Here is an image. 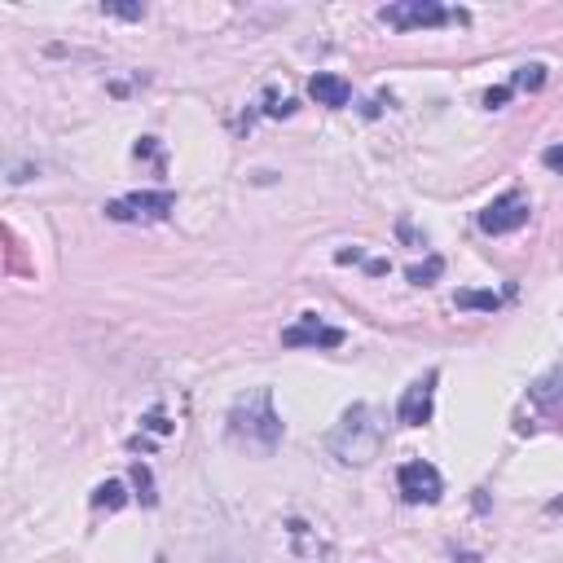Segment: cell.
I'll return each instance as SVG.
<instances>
[{
  "label": "cell",
  "instance_id": "6da1fadb",
  "mask_svg": "<svg viewBox=\"0 0 563 563\" xmlns=\"http://www.w3.org/2000/svg\"><path fill=\"white\" fill-rule=\"evenodd\" d=\"M326 449H330L343 466L374 463L379 449H383V414H379L374 405H352V410H343V418L335 422Z\"/></svg>",
  "mask_w": 563,
  "mask_h": 563
},
{
  "label": "cell",
  "instance_id": "7a4b0ae2",
  "mask_svg": "<svg viewBox=\"0 0 563 563\" xmlns=\"http://www.w3.org/2000/svg\"><path fill=\"white\" fill-rule=\"evenodd\" d=\"M229 432L246 444H260V449H273L282 441V418L273 414V396L269 388H255L251 396H243L229 414Z\"/></svg>",
  "mask_w": 563,
  "mask_h": 563
},
{
  "label": "cell",
  "instance_id": "3957f363",
  "mask_svg": "<svg viewBox=\"0 0 563 563\" xmlns=\"http://www.w3.org/2000/svg\"><path fill=\"white\" fill-rule=\"evenodd\" d=\"M172 207H176V194L159 190V194H128L106 203V216L110 221H163Z\"/></svg>",
  "mask_w": 563,
  "mask_h": 563
},
{
  "label": "cell",
  "instance_id": "277c9868",
  "mask_svg": "<svg viewBox=\"0 0 563 563\" xmlns=\"http://www.w3.org/2000/svg\"><path fill=\"white\" fill-rule=\"evenodd\" d=\"M396 485H401V497L405 502H441V493H444V480H441V471L432 463H405L401 466V475H396Z\"/></svg>",
  "mask_w": 563,
  "mask_h": 563
},
{
  "label": "cell",
  "instance_id": "5b68a950",
  "mask_svg": "<svg viewBox=\"0 0 563 563\" xmlns=\"http://www.w3.org/2000/svg\"><path fill=\"white\" fill-rule=\"evenodd\" d=\"M379 18H383L388 26L414 31V26H441V23H449L454 14H449V9H441L436 0H401V5H388Z\"/></svg>",
  "mask_w": 563,
  "mask_h": 563
},
{
  "label": "cell",
  "instance_id": "8992f818",
  "mask_svg": "<svg viewBox=\"0 0 563 563\" xmlns=\"http://www.w3.org/2000/svg\"><path fill=\"white\" fill-rule=\"evenodd\" d=\"M519 224H528V198L519 194V190H511V194L493 198L489 207L480 212V229L485 234H511V229H519Z\"/></svg>",
  "mask_w": 563,
  "mask_h": 563
},
{
  "label": "cell",
  "instance_id": "52a82bcc",
  "mask_svg": "<svg viewBox=\"0 0 563 563\" xmlns=\"http://www.w3.org/2000/svg\"><path fill=\"white\" fill-rule=\"evenodd\" d=\"M436 370L432 374H422L418 383H410L405 388V396H401V405H396V418L405 422V427H422V422H432V410H436Z\"/></svg>",
  "mask_w": 563,
  "mask_h": 563
},
{
  "label": "cell",
  "instance_id": "ba28073f",
  "mask_svg": "<svg viewBox=\"0 0 563 563\" xmlns=\"http://www.w3.org/2000/svg\"><path fill=\"white\" fill-rule=\"evenodd\" d=\"M282 343H287V348H339L343 330L339 326H326L318 313H304L295 326L282 330Z\"/></svg>",
  "mask_w": 563,
  "mask_h": 563
},
{
  "label": "cell",
  "instance_id": "9c48e42d",
  "mask_svg": "<svg viewBox=\"0 0 563 563\" xmlns=\"http://www.w3.org/2000/svg\"><path fill=\"white\" fill-rule=\"evenodd\" d=\"M308 98L318 101V106H330V110H343L348 101H352V84L343 79V75H330V71H318L308 79Z\"/></svg>",
  "mask_w": 563,
  "mask_h": 563
},
{
  "label": "cell",
  "instance_id": "30bf717a",
  "mask_svg": "<svg viewBox=\"0 0 563 563\" xmlns=\"http://www.w3.org/2000/svg\"><path fill=\"white\" fill-rule=\"evenodd\" d=\"M454 304H458V308H475V313H497V308H502V295L497 291H458Z\"/></svg>",
  "mask_w": 563,
  "mask_h": 563
},
{
  "label": "cell",
  "instance_id": "8fae6325",
  "mask_svg": "<svg viewBox=\"0 0 563 563\" xmlns=\"http://www.w3.org/2000/svg\"><path fill=\"white\" fill-rule=\"evenodd\" d=\"M93 506H98V511H120V506H128V489H123V480H106V485H98Z\"/></svg>",
  "mask_w": 563,
  "mask_h": 563
},
{
  "label": "cell",
  "instance_id": "7c38bea8",
  "mask_svg": "<svg viewBox=\"0 0 563 563\" xmlns=\"http://www.w3.org/2000/svg\"><path fill=\"white\" fill-rule=\"evenodd\" d=\"M441 273H444V260H441V255H427V265H414V269L405 273V277H410L414 287H432Z\"/></svg>",
  "mask_w": 563,
  "mask_h": 563
},
{
  "label": "cell",
  "instance_id": "4fadbf2b",
  "mask_svg": "<svg viewBox=\"0 0 563 563\" xmlns=\"http://www.w3.org/2000/svg\"><path fill=\"white\" fill-rule=\"evenodd\" d=\"M541 84H546V67H541V62H533V67H519V71L511 75V89H528V93H537Z\"/></svg>",
  "mask_w": 563,
  "mask_h": 563
},
{
  "label": "cell",
  "instance_id": "5bb4252c",
  "mask_svg": "<svg viewBox=\"0 0 563 563\" xmlns=\"http://www.w3.org/2000/svg\"><path fill=\"white\" fill-rule=\"evenodd\" d=\"M132 485H137V493H141V502L146 506H154L159 497H154V475H150L146 463H132Z\"/></svg>",
  "mask_w": 563,
  "mask_h": 563
},
{
  "label": "cell",
  "instance_id": "9a60e30c",
  "mask_svg": "<svg viewBox=\"0 0 563 563\" xmlns=\"http://www.w3.org/2000/svg\"><path fill=\"white\" fill-rule=\"evenodd\" d=\"M101 14H110V18H128V23H141V18H146L141 5H110V0L101 5Z\"/></svg>",
  "mask_w": 563,
  "mask_h": 563
},
{
  "label": "cell",
  "instance_id": "2e32d148",
  "mask_svg": "<svg viewBox=\"0 0 563 563\" xmlns=\"http://www.w3.org/2000/svg\"><path fill=\"white\" fill-rule=\"evenodd\" d=\"M555 383H559V374H546L537 388H533V401H537V405H546V410H555Z\"/></svg>",
  "mask_w": 563,
  "mask_h": 563
},
{
  "label": "cell",
  "instance_id": "e0dca14e",
  "mask_svg": "<svg viewBox=\"0 0 563 563\" xmlns=\"http://www.w3.org/2000/svg\"><path fill=\"white\" fill-rule=\"evenodd\" d=\"M265 101H269V106H265V110H269L273 120H287V115H291V110H295V101L277 98V93H273V89H269V93H265Z\"/></svg>",
  "mask_w": 563,
  "mask_h": 563
},
{
  "label": "cell",
  "instance_id": "ac0fdd59",
  "mask_svg": "<svg viewBox=\"0 0 563 563\" xmlns=\"http://www.w3.org/2000/svg\"><path fill=\"white\" fill-rule=\"evenodd\" d=\"M141 427H150L154 436H168V432H172V422H168V414H163V410H150V414L141 418Z\"/></svg>",
  "mask_w": 563,
  "mask_h": 563
},
{
  "label": "cell",
  "instance_id": "d6986e66",
  "mask_svg": "<svg viewBox=\"0 0 563 563\" xmlns=\"http://www.w3.org/2000/svg\"><path fill=\"white\" fill-rule=\"evenodd\" d=\"M506 101H511V89H489V93H485V106H489V110L506 106Z\"/></svg>",
  "mask_w": 563,
  "mask_h": 563
},
{
  "label": "cell",
  "instance_id": "ffe728a7",
  "mask_svg": "<svg viewBox=\"0 0 563 563\" xmlns=\"http://www.w3.org/2000/svg\"><path fill=\"white\" fill-rule=\"evenodd\" d=\"M366 273L370 277H383V273H392V265L388 260H366Z\"/></svg>",
  "mask_w": 563,
  "mask_h": 563
},
{
  "label": "cell",
  "instance_id": "44dd1931",
  "mask_svg": "<svg viewBox=\"0 0 563 563\" xmlns=\"http://www.w3.org/2000/svg\"><path fill=\"white\" fill-rule=\"evenodd\" d=\"M335 260H339V265H361V260H366V255H361V251H357V246H352V251H339V255H335Z\"/></svg>",
  "mask_w": 563,
  "mask_h": 563
},
{
  "label": "cell",
  "instance_id": "7402d4cb",
  "mask_svg": "<svg viewBox=\"0 0 563 563\" xmlns=\"http://www.w3.org/2000/svg\"><path fill=\"white\" fill-rule=\"evenodd\" d=\"M559 159H563V150H559V146L546 150V168H559Z\"/></svg>",
  "mask_w": 563,
  "mask_h": 563
},
{
  "label": "cell",
  "instance_id": "603a6c76",
  "mask_svg": "<svg viewBox=\"0 0 563 563\" xmlns=\"http://www.w3.org/2000/svg\"><path fill=\"white\" fill-rule=\"evenodd\" d=\"M221 563H238V559H221Z\"/></svg>",
  "mask_w": 563,
  "mask_h": 563
}]
</instances>
